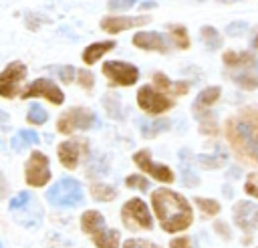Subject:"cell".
Returning <instances> with one entry per match:
<instances>
[{"mask_svg": "<svg viewBox=\"0 0 258 248\" xmlns=\"http://www.w3.org/2000/svg\"><path fill=\"white\" fill-rule=\"evenodd\" d=\"M151 206L155 210V216H157L161 228L169 234L185 230L194 220L187 200L173 190H167V188L155 190L151 194Z\"/></svg>", "mask_w": 258, "mask_h": 248, "instance_id": "cell-1", "label": "cell"}, {"mask_svg": "<svg viewBox=\"0 0 258 248\" xmlns=\"http://www.w3.org/2000/svg\"><path fill=\"white\" fill-rule=\"evenodd\" d=\"M228 139L248 159L258 163V115L254 111H242L226 125Z\"/></svg>", "mask_w": 258, "mask_h": 248, "instance_id": "cell-2", "label": "cell"}, {"mask_svg": "<svg viewBox=\"0 0 258 248\" xmlns=\"http://www.w3.org/2000/svg\"><path fill=\"white\" fill-rule=\"evenodd\" d=\"M230 79L242 89H258V58L252 52H234L224 54Z\"/></svg>", "mask_w": 258, "mask_h": 248, "instance_id": "cell-3", "label": "cell"}, {"mask_svg": "<svg viewBox=\"0 0 258 248\" xmlns=\"http://www.w3.org/2000/svg\"><path fill=\"white\" fill-rule=\"evenodd\" d=\"M81 228L85 234H89L93 238L97 248H119L121 234H119V230L107 228V222H105L101 212L87 210L81 216Z\"/></svg>", "mask_w": 258, "mask_h": 248, "instance_id": "cell-4", "label": "cell"}, {"mask_svg": "<svg viewBox=\"0 0 258 248\" xmlns=\"http://www.w3.org/2000/svg\"><path fill=\"white\" fill-rule=\"evenodd\" d=\"M83 188L77 179L73 177H62L58 179L48 192H46V200L56 206V208H75L79 204H83Z\"/></svg>", "mask_w": 258, "mask_h": 248, "instance_id": "cell-5", "label": "cell"}, {"mask_svg": "<svg viewBox=\"0 0 258 248\" xmlns=\"http://www.w3.org/2000/svg\"><path fill=\"white\" fill-rule=\"evenodd\" d=\"M99 125V119L93 111L89 109H83V107H75V109H69L67 113H62L56 121V129L64 135L73 133L75 129H93Z\"/></svg>", "mask_w": 258, "mask_h": 248, "instance_id": "cell-6", "label": "cell"}, {"mask_svg": "<svg viewBox=\"0 0 258 248\" xmlns=\"http://www.w3.org/2000/svg\"><path fill=\"white\" fill-rule=\"evenodd\" d=\"M121 220H123V224L129 230H137V228L149 230L153 226V218H151L145 202L139 200V198H131V200H127L123 204V208H121Z\"/></svg>", "mask_w": 258, "mask_h": 248, "instance_id": "cell-7", "label": "cell"}, {"mask_svg": "<svg viewBox=\"0 0 258 248\" xmlns=\"http://www.w3.org/2000/svg\"><path fill=\"white\" fill-rule=\"evenodd\" d=\"M24 177L26 183L32 188L46 185L50 179V169H48V157L40 151H32L26 165H24Z\"/></svg>", "mask_w": 258, "mask_h": 248, "instance_id": "cell-8", "label": "cell"}, {"mask_svg": "<svg viewBox=\"0 0 258 248\" xmlns=\"http://www.w3.org/2000/svg\"><path fill=\"white\" fill-rule=\"evenodd\" d=\"M103 73L113 85H123V87H129L139 79V69L123 60H107L103 65Z\"/></svg>", "mask_w": 258, "mask_h": 248, "instance_id": "cell-9", "label": "cell"}, {"mask_svg": "<svg viewBox=\"0 0 258 248\" xmlns=\"http://www.w3.org/2000/svg\"><path fill=\"white\" fill-rule=\"evenodd\" d=\"M232 216H234V222L236 226L246 234L244 238V244H248V240L252 238V232L256 230L258 226V204H252V202H238L232 210Z\"/></svg>", "mask_w": 258, "mask_h": 248, "instance_id": "cell-10", "label": "cell"}, {"mask_svg": "<svg viewBox=\"0 0 258 248\" xmlns=\"http://www.w3.org/2000/svg\"><path fill=\"white\" fill-rule=\"evenodd\" d=\"M137 103H139V107L143 111H147L151 115H159V113H163V111H167V109L173 107V101L171 99H167L163 93L155 91L149 85H143L137 91Z\"/></svg>", "mask_w": 258, "mask_h": 248, "instance_id": "cell-11", "label": "cell"}, {"mask_svg": "<svg viewBox=\"0 0 258 248\" xmlns=\"http://www.w3.org/2000/svg\"><path fill=\"white\" fill-rule=\"evenodd\" d=\"M26 77V65L20 60L10 63L2 73H0V97L12 99L18 93V87L22 79Z\"/></svg>", "mask_w": 258, "mask_h": 248, "instance_id": "cell-12", "label": "cell"}, {"mask_svg": "<svg viewBox=\"0 0 258 248\" xmlns=\"http://www.w3.org/2000/svg\"><path fill=\"white\" fill-rule=\"evenodd\" d=\"M30 97H44V99H48L54 105H60L64 101L62 91L50 79H36V81H32L24 89V93H22V99H30Z\"/></svg>", "mask_w": 258, "mask_h": 248, "instance_id": "cell-13", "label": "cell"}, {"mask_svg": "<svg viewBox=\"0 0 258 248\" xmlns=\"http://www.w3.org/2000/svg\"><path fill=\"white\" fill-rule=\"evenodd\" d=\"M133 161L137 163V167H141L143 171H147L149 175H153V179L157 181H165V183H171L173 181V171L167 167V165H161V163H155L149 155L147 149H141L133 155Z\"/></svg>", "mask_w": 258, "mask_h": 248, "instance_id": "cell-14", "label": "cell"}, {"mask_svg": "<svg viewBox=\"0 0 258 248\" xmlns=\"http://www.w3.org/2000/svg\"><path fill=\"white\" fill-rule=\"evenodd\" d=\"M133 44L143 48V50H157V52H169L171 50L169 36H165L161 32H137L133 36Z\"/></svg>", "mask_w": 258, "mask_h": 248, "instance_id": "cell-15", "label": "cell"}, {"mask_svg": "<svg viewBox=\"0 0 258 248\" xmlns=\"http://www.w3.org/2000/svg\"><path fill=\"white\" fill-rule=\"evenodd\" d=\"M87 149V143L85 141H79V139H67L58 145V159L60 163L67 167V169H75L79 165V157L81 153Z\"/></svg>", "mask_w": 258, "mask_h": 248, "instance_id": "cell-16", "label": "cell"}, {"mask_svg": "<svg viewBox=\"0 0 258 248\" xmlns=\"http://www.w3.org/2000/svg\"><path fill=\"white\" fill-rule=\"evenodd\" d=\"M147 22H149V16H107V18L101 20V28L105 32L117 34L121 30L141 26V24H147Z\"/></svg>", "mask_w": 258, "mask_h": 248, "instance_id": "cell-17", "label": "cell"}, {"mask_svg": "<svg viewBox=\"0 0 258 248\" xmlns=\"http://www.w3.org/2000/svg\"><path fill=\"white\" fill-rule=\"evenodd\" d=\"M218 97H220V87H208V89L200 91V95L194 101V113H196V117L202 115V113H206L208 107L218 101Z\"/></svg>", "mask_w": 258, "mask_h": 248, "instance_id": "cell-18", "label": "cell"}, {"mask_svg": "<svg viewBox=\"0 0 258 248\" xmlns=\"http://www.w3.org/2000/svg\"><path fill=\"white\" fill-rule=\"evenodd\" d=\"M137 125H139L141 135H143V137H147V139H151V137H155V135H159V133L167 131L171 123H169L167 119H157V121H149V119H137Z\"/></svg>", "mask_w": 258, "mask_h": 248, "instance_id": "cell-19", "label": "cell"}, {"mask_svg": "<svg viewBox=\"0 0 258 248\" xmlns=\"http://www.w3.org/2000/svg\"><path fill=\"white\" fill-rule=\"evenodd\" d=\"M226 159H228V153L224 151V147L222 145H216V153L214 155H198L196 157V161L204 167V169H218V167H222L224 163H226Z\"/></svg>", "mask_w": 258, "mask_h": 248, "instance_id": "cell-20", "label": "cell"}, {"mask_svg": "<svg viewBox=\"0 0 258 248\" xmlns=\"http://www.w3.org/2000/svg\"><path fill=\"white\" fill-rule=\"evenodd\" d=\"M113 46H115L113 40H107V42H93V44H89V46L85 48L83 60H85L87 65H93V63H97L105 52H109Z\"/></svg>", "mask_w": 258, "mask_h": 248, "instance_id": "cell-21", "label": "cell"}, {"mask_svg": "<svg viewBox=\"0 0 258 248\" xmlns=\"http://www.w3.org/2000/svg\"><path fill=\"white\" fill-rule=\"evenodd\" d=\"M179 159H181V179H183V185H187V188H196L198 183H200V177H198V173L191 169V165H189V151L187 149H181L179 151Z\"/></svg>", "mask_w": 258, "mask_h": 248, "instance_id": "cell-22", "label": "cell"}, {"mask_svg": "<svg viewBox=\"0 0 258 248\" xmlns=\"http://www.w3.org/2000/svg\"><path fill=\"white\" fill-rule=\"evenodd\" d=\"M38 141H40V137H38L36 131H32V129H20V131L12 137L10 145H12L14 151H20V149H24L26 145H32V143H38Z\"/></svg>", "mask_w": 258, "mask_h": 248, "instance_id": "cell-23", "label": "cell"}, {"mask_svg": "<svg viewBox=\"0 0 258 248\" xmlns=\"http://www.w3.org/2000/svg\"><path fill=\"white\" fill-rule=\"evenodd\" d=\"M153 83H155L159 89L171 91V93H175V95H183V93H187V89H189L187 83H173V81H169L163 73H155V75H153Z\"/></svg>", "mask_w": 258, "mask_h": 248, "instance_id": "cell-24", "label": "cell"}, {"mask_svg": "<svg viewBox=\"0 0 258 248\" xmlns=\"http://www.w3.org/2000/svg\"><path fill=\"white\" fill-rule=\"evenodd\" d=\"M103 107H105V111L109 113V117H113V119H123V117H125L123 103H121V99H119L117 95H113V93H109V95L103 97Z\"/></svg>", "mask_w": 258, "mask_h": 248, "instance_id": "cell-25", "label": "cell"}, {"mask_svg": "<svg viewBox=\"0 0 258 248\" xmlns=\"http://www.w3.org/2000/svg\"><path fill=\"white\" fill-rule=\"evenodd\" d=\"M200 36H202L204 44H206L210 50H216V48L222 46V36H220V32H218L214 26H202V28H200Z\"/></svg>", "mask_w": 258, "mask_h": 248, "instance_id": "cell-26", "label": "cell"}, {"mask_svg": "<svg viewBox=\"0 0 258 248\" xmlns=\"http://www.w3.org/2000/svg\"><path fill=\"white\" fill-rule=\"evenodd\" d=\"M91 194H93V198L97 202H111L117 196L115 188L109 185V183H93L91 185Z\"/></svg>", "mask_w": 258, "mask_h": 248, "instance_id": "cell-27", "label": "cell"}, {"mask_svg": "<svg viewBox=\"0 0 258 248\" xmlns=\"http://www.w3.org/2000/svg\"><path fill=\"white\" fill-rule=\"evenodd\" d=\"M109 169H107V159L103 155H97L93 157L89 163H87V175L91 177H97V175H105Z\"/></svg>", "mask_w": 258, "mask_h": 248, "instance_id": "cell-28", "label": "cell"}, {"mask_svg": "<svg viewBox=\"0 0 258 248\" xmlns=\"http://www.w3.org/2000/svg\"><path fill=\"white\" fill-rule=\"evenodd\" d=\"M198 119H200V131L202 133H206V135H216L218 133V123H216V119L210 111L198 115Z\"/></svg>", "mask_w": 258, "mask_h": 248, "instance_id": "cell-29", "label": "cell"}, {"mask_svg": "<svg viewBox=\"0 0 258 248\" xmlns=\"http://www.w3.org/2000/svg\"><path fill=\"white\" fill-rule=\"evenodd\" d=\"M26 119L32 123V125H42V123H46V119H48V113L40 107V105H30V109H28V115H26Z\"/></svg>", "mask_w": 258, "mask_h": 248, "instance_id": "cell-30", "label": "cell"}, {"mask_svg": "<svg viewBox=\"0 0 258 248\" xmlns=\"http://www.w3.org/2000/svg\"><path fill=\"white\" fill-rule=\"evenodd\" d=\"M194 202L198 204V208H200L206 216H214V214L220 212V204H218L216 200H210V198H196Z\"/></svg>", "mask_w": 258, "mask_h": 248, "instance_id": "cell-31", "label": "cell"}, {"mask_svg": "<svg viewBox=\"0 0 258 248\" xmlns=\"http://www.w3.org/2000/svg\"><path fill=\"white\" fill-rule=\"evenodd\" d=\"M169 32H171V38L175 40V44L179 48H187L189 46V36H187L183 26H169Z\"/></svg>", "mask_w": 258, "mask_h": 248, "instance_id": "cell-32", "label": "cell"}, {"mask_svg": "<svg viewBox=\"0 0 258 248\" xmlns=\"http://www.w3.org/2000/svg\"><path fill=\"white\" fill-rule=\"evenodd\" d=\"M125 183H127V188H131V190H139V192H147V190H149V181H147L143 175H137V173L127 175Z\"/></svg>", "mask_w": 258, "mask_h": 248, "instance_id": "cell-33", "label": "cell"}, {"mask_svg": "<svg viewBox=\"0 0 258 248\" xmlns=\"http://www.w3.org/2000/svg\"><path fill=\"white\" fill-rule=\"evenodd\" d=\"M30 194L28 192H20V194H16L12 200H10V204H8V208L10 210H20V208H24L26 204H30Z\"/></svg>", "mask_w": 258, "mask_h": 248, "instance_id": "cell-34", "label": "cell"}, {"mask_svg": "<svg viewBox=\"0 0 258 248\" xmlns=\"http://www.w3.org/2000/svg\"><path fill=\"white\" fill-rule=\"evenodd\" d=\"M123 248H161V246H157V244H153L151 240H145V238H129L123 244Z\"/></svg>", "mask_w": 258, "mask_h": 248, "instance_id": "cell-35", "label": "cell"}, {"mask_svg": "<svg viewBox=\"0 0 258 248\" xmlns=\"http://www.w3.org/2000/svg\"><path fill=\"white\" fill-rule=\"evenodd\" d=\"M54 71H56V75L60 77L62 83H73V79H75V75H77V71H75L73 67H69V65H60V67H56Z\"/></svg>", "mask_w": 258, "mask_h": 248, "instance_id": "cell-36", "label": "cell"}, {"mask_svg": "<svg viewBox=\"0 0 258 248\" xmlns=\"http://www.w3.org/2000/svg\"><path fill=\"white\" fill-rule=\"evenodd\" d=\"M244 192L258 198V173H250L248 179H246V185H244Z\"/></svg>", "mask_w": 258, "mask_h": 248, "instance_id": "cell-37", "label": "cell"}, {"mask_svg": "<svg viewBox=\"0 0 258 248\" xmlns=\"http://www.w3.org/2000/svg\"><path fill=\"white\" fill-rule=\"evenodd\" d=\"M77 77H79V83H81V87L83 89H91L93 85H95V77H93V73H89V71H77Z\"/></svg>", "mask_w": 258, "mask_h": 248, "instance_id": "cell-38", "label": "cell"}, {"mask_svg": "<svg viewBox=\"0 0 258 248\" xmlns=\"http://www.w3.org/2000/svg\"><path fill=\"white\" fill-rule=\"evenodd\" d=\"M246 30H248V24H246V22H232V24H228V26H226V32H228L230 36L244 34Z\"/></svg>", "mask_w": 258, "mask_h": 248, "instance_id": "cell-39", "label": "cell"}, {"mask_svg": "<svg viewBox=\"0 0 258 248\" xmlns=\"http://www.w3.org/2000/svg\"><path fill=\"white\" fill-rule=\"evenodd\" d=\"M137 0H109V10H127L135 4Z\"/></svg>", "mask_w": 258, "mask_h": 248, "instance_id": "cell-40", "label": "cell"}, {"mask_svg": "<svg viewBox=\"0 0 258 248\" xmlns=\"http://www.w3.org/2000/svg\"><path fill=\"white\" fill-rule=\"evenodd\" d=\"M42 20H46L44 16H34V14H26V24H28V28H38V22H42Z\"/></svg>", "mask_w": 258, "mask_h": 248, "instance_id": "cell-41", "label": "cell"}, {"mask_svg": "<svg viewBox=\"0 0 258 248\" xmlns=\"http://www.w3.org/2000/svg\"><path fill=\"white\" fill-rule=\"evenodd\" d=\"M169 248H191V244H189V238H175L169 244Z\"/></svg>", "mask_w": 258, "mask_h": 248, "instance_id": "cell-42", "label": "cell"}, {"mask_svg": "<svg viewBox=\"0 0 258 248\" xmlns=\"http://www.w3.org/2000/svg\"><path fill=\"white\" fill-rule=\"evenodd\" d=\"M216 232H220L224 238H230V230L226 228V224H224V222H218V224H216Z\"/></svg>", "mask_w": 258, "mask_h": 248, "instance_id": "cell-43", "label": "cell"}, {"mask_svg": "<svg viewBox=\"0 0 258 248\" xmlns=\"http://www.w3.org/2000/svg\"><path fill=\"white\" fill-rule=\"evenodd\" d=\"M6 192H8V183H6V179H4V175H2V171H0V198H4Z\"/></svg>", "mask_w": 258, "mask_h": 248, "instance_id": "cell-44", "label": "cell"}, {"mask_svg": "<svg viewBox=\"0 0 258 248\" xmlns=\"http://www.w3.org/2000/svg\"><path fill=\"white\" fill-rule=\"evenodd\" d=\"M155 6H157V4H155V2H153V0H143V2H141V6H139V8H155Z\"/></svg>", "mask_w": 258, "mask_h": 248, "instance_id": "cell-45", "label": "cell"}, {"mask_svg": "<svg viewBox=\"0 0 258 248\" xmlns=\"http://www.w3.org/2000/svg\"><path fill=\"white\" fill-rule=\"evenodd\" d=\"M6 123H8V115L4 111H0V127H4Z\"/></svg>", "mask_w": 258, "mask_h": 248, "instance_id": "cell-46", "label": "cell"}, {"mask_svg": "<svg viewBox=\"0 0 258 248\" xmlns=\"http://www.w3.org/2000/svg\"><path fill=\"white\" fill-rule=\"evenodd\" d=\"M252 46H254V48H258V32H256V34H254V38H252Z\"/></svg>", "mask_w": 258, "mask_h": 248, "instance_id": "cell-47", "label": "cell"}, {"mask_svg": "<svg viewBox=\"0 0 258 248\" xmlns=\"http://www.w3.org/2000/svg\"><path fill=\"white\" fill-rule=\"evenodd\" d=\"M0 248H2V244H0Z\"/></svg>", "mask_w": 258, "mask_h": 248, "instance_id": "cell-48", "label": "cell"}]
</instances>
